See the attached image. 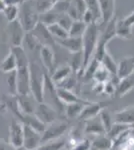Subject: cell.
<instances>
[{"label": "cell", "instance_id": "cell-48", "mask_svg": "<svg viewBox=\"0 0 134 150\" xmlns=\"http://www.w3.org/2000/svg\"><path fill=\"white\" fill-rule=\"evenodd\" d=\"M53 1H54L55 3H56V2H58V1H61V0H53Z\"/></svg>", "mask_w": 134, "mask_h": 150}, {"label": "cell", "instance_id": "cell-40", "mask_svg": "<svg viewBox=\"0 0 134 150\" xmlns=\"http://www.w3.org/2000/svg\"><path fill=\"white\" fill-rule=\"evenodd\" d=\"M81 20L86 24V25H89L91 23H96V19H95L94 15L92 14V12L87 9L86 11L84 12L83 16H82Z\"/></svg>", "mask_w": 134, "mask_h": 150}, {"label": "cell", "instance_id": "cell-47", "mask_svg": "<svg viewBox=\"0 0 134 150\" xmlns=\"http://www.w3.org/2000/svg\"><path fill=\"white\" fill-rule=\"evenodd\" d=\"M16 150H25V149H24L23 147H19V148H17Z\"/></svg>", "mask_w": 134, "mask_h": 150}, {"label": "cell", "instance_id": "cell-27", "mask_svg": "<svg viewBox=\"0 0 134 150\" xmlns=\"http://www.w3.org/2000/svg\"><path fill=\"white\" fill-rule=\"evenodd\" d=\"M65 149H66V139H63L61 137L59 139L52 140V141L41 144L37 150H65Z\"/></svg>", "mask_w": 134, "mask_h": 150}, {"label": "cell", "instance_id": "cell-29", "mask_svg": "<svg viewBox=\"0 0 134 150\" xmlns=\"http://www.w3.org/2000/svg\"><path fill=\"white\" fill-rule=\"evenodd\" d=\"M87 25L82 20H76L73 21L71 27L68 30V34L72 37H82L84 34L85 30H86Z\"/></svg>", "mask_w": 134, "mask_h": 150}, {"label": "cell", "instance_id": "cell-39", "mask_svg": "<svg viewBox=\"0 0 134 150\" xmlns=\"http://www.w3.org/2000/svg\"><path fill=\"white\" fill-rule=\"evenodd\" d=\"M91 141L88 139H81L72 150H91Z\"/></svg>", "mask_w": 134, "mask_h": 150}, {"label": "cell", "instance_id": "cell-25", "mask_svg": "<svg viewBox=\"0 0 134 150\" xmlns=\"http://www.w3.org/2000/svg\"><path fill=\"white\" fill-rule=\"evenodd\" d=\"M69 66L73 73L76 74L77 77H78L79 74L81 73L82 66H83V56H82L81 51L76 53H71Z\"/></svg>", "mask_w": 134, "mask_h": 150}, {"label": "cell", "instance_id": "cell-20", "mask_svg": "<svg viewBox=\"0 0 134 150\" xmlns=\"http://www.w3.org/2000/svg\"><path fill=\"white\" fill-rule=\"evenodd\" d=\"M134 88V79L131 76L127 78L120 79L115 86V93L114 95L118 97H123L128 94Z\"/></svg>", "mask_w": 134, "mask_h": 150}, {"label": "cell", "instance_id": "cell-33", "mask_svg": "<svg viewBox=\"0 0 134 150\" xmlns=\"http://www.w3.org/2000/svg\"><path fill=\"white\" fill-rule=\"evenodd\" d=\"M111 75L107 70L102 66V64L100 63V65L98 66V68L95 71V73L92 77V79H94L95 82L97 83H105L106 81H108L110 79Z\"/></svg>", "mask_w": 134, "mask_h": 150}, {"label": "cell", "instance_id": "cell-41", "mask_svg": "<svg viewBox=\"0 0 134 150\" xmlns=\"http://www.w3.org/2000/svg\"><path fill=\"white\" fill-rule=\"evenodd\" d=\"M103 93H106L107 95H114V93H115V84L110 79L104 83Z\"/></svg>", "mask_w": 134, "mask_h": 150}, {"label": "cell", "instance_id": "cell-50", "mask_svg": "<svg viewBox=\"0 0 134 150\" xmlns=\"http://www.w3.org/2000/svg\"><path fill=\"white\" fill-rule=\"evenodd\" d=\"M65 150H67V149H65Z\"/></svg>", "mask_w": 134, "mask_h": 150}, {"label": "cell", "instance_id": "cell-35", "mask_svg": "<svg viewBox=\"0 0 134 150\" xmlns=\"http://www.w3.org/2000/svg\"><path fill=\"white\" fill-rule=\"evenodd\" d=\"M3 14L5 16L7 22H13V21L18 19L19 6H6L3 10Z\"/></svg>", "mask_w": 134, "mask_h": 150}, {"label": "cell", "instance_id": "cell-42", "mask_svg": "<svg viewBox=\"0 0 134 150\" xmlns=\"http://www.w3.org/2000/svg\"><path fill=\"white\" fill-rule=\"evenodd\" d=\"M121 20H122V22L125 24L126 26L132 28L134 26V11H132L130 14H128L127 16H125V17L123 19H121Z\"/></svg>", "mask_w": 134, "mask_h": 150}, {"label": "cell", "instance_id": "cell-6", "mask_svg": "<svg viewBox=\"0 0 134 150\" xmlns=\"http://www.w3.org/2000/svg\"><path fill=\"white\" fill-rule=\"evenodd\" d=\"M41 145V133L23 124V144L25 150H37Z\"/></svg>", "mask_w": 134, "mask_h": 150}, {"label": "cell", "instance_id": "cell-46", "mask_svg": "<svg viewBox=\"0 0 134 150\" xmlns=\"http://www.w3.org/2000/svg\"><path fill=\"white\" fill-rule=\"evenodd\" d=\"M5 7L6 5H5V3H4V1L3 0H0V12H3Z\"/></svg>", "mask_w": 134, "mask_h": 150}, {"label": "cell", "instance_id": "cell-45", "mask_svg": "<svg viewBox=\"0 0 134 150\" xmlns=\"http://www.w3.org/2000/svg\"><path fill=\"white\" fill-rule=\"evenodd\" d=\"M6 6H20L23 0H3Z\"/></svg>", "mask_w": 134, "mask_h": 150}, {"label": "cell", "instance_id": "cell-12", "mask_svg": "<svg viewBox=\"0 0 134 150\" xmlns=\"http://www.w3.org/2000/svg\"><path fill=\"white\" fill-rule=\"evenodd\" d=\"M39 56L42 62L43 67L48 71V74H51L54 70L55 64V54L54 50L50 46H41L39 49Z\"/></svg>", "mask_w": 134, "mask_h": 150}, {"label": "cell", "instance_id": "cell-5", "mask_svg": "<svg viewBox=\"0 0 134 150\" xmlns=\"http://www.w3.org/2000/svg\"><path fill=\"white\" fill-rule=\"evenodd\" d=\"M6 33H7V38L10 43V48L13 47H18L22 45L23 39L25 37V30L23 29L22 25L19 22V20L13 21L7 24L6 28Z\"/></svg>", "mask_w": 134, "mask_h": 150}, {"label": "cell", "instance_id": "cell-34", "mask_svg": "<svg viewBox=\"0 0 134 150\" xmlns=\"http://www.w3.org/2000/svg\"><path fill=\"white\" fill-rule=\"evenodd\" d=\"M131 29L132 28L126 26L125 24L122 22V20L116 21L115 31H116V36H118V37L124 38V39H129V37L132 34Z\"/></svg>", "mask_w": 134, "mask_h": 150}, {"label": "cell", "instance_id": "cell-44", "mask_svg": "<svg viewBox=\"0 0 134 150\" xmlns=\"http://www.w3.org/2000/svg\"><path fill=\"white\" fill-rule=\"evenodd\" d=\"M103 88H104V83H97V82H95V84L93 85V87H92L93 91L96 94L103 93Z\"/></svg>", "mask_w": 134, "mask_h": 150}, {"label": "cell", "instance_id": "cell-23", "mask_svg": "<svg viewBox=\"0 0 134 150\" xmlns=\"http://www.w3.org/2000/svg\"><path fill=\"white\" fill-rule=\"evenodd\" d=\"M0 70L5 74L16 70L15 55H14V53L11 49H9V52L7 53V55L3 58V60L0 63Z\"/></svg>", "mask_w": 134, "mask_h": 150}, {"label": "cell", "instance_id": "cell-4", "mask_svg": "<svg viewBox=\"0 0 134 150\" xmlns=\"http://www.w3.org/2000/svg\"><path fill=\"white\" fill-rule=\"evenodd\" d=\"M69 124L65 121H56L46 125L44 131L41 134V144L61 138L67 132Z\"/></svg>", "mask_w": 134, "mask_h": 150}, {"label": "cell", "instance_id": "cell-8", "mask_svg": "<svg viewBox=\"0 0 134 150\" xmlns=\"http://www.w3.org/2000/svg\"><path fill=\"white\" fill-rule=\"evenodd\" d=\"M30 33L34 36V38L39 42V44L41 46H44L45 45V46L53 47L54 45H56L54 38H53L49 33L47 26H45L43 23L38 22L36 24L35 27L30 31Z\"/></svg>", "mask_w": 134, "mask_h": 150}, {"label": "cell", "instance_id": "cell-49", "mask_svg": "<svg viewBox=\"0 0 134 150\" xmlns=\"http://www.w3.org/2000/svg\"><path fill=\"white\" fill-rule=\"evenodd\" d=\"M23 1H27V0H23Z\"/></svg>", "mask_w": 134, "mask_h": 150}, {"label": "cell", "instance_id": "cell-22", "mask_svg": "<svg viewBox=\"0 0 134 150\" xmlns=\"http://www.w3.org/2000/svg\"><path fill=\"white\" fill-rule=\"evenodd\" d=\"M134 128L133 126H130V125H126V124H122V123H117V122H113L111 125V127L109 128V130L107 131L105 134L110 138L112 141H114L116 138H118L121 134L125 133L128 130Z\"/></svg>", "mask_w": 134, "mask_h": 150}, {"label": "cell", "instance_id": "cell-30", "mask_svg": "<svg viewBox=\"0 0 134 150\" xmlns=\"http://www.w3.org/2000/svg\"><path fill=\"white\" fill-rule=\"evenodd\" d=\"M6 77V84L7 89H8V94L11 96L17 95V76H16V70L12 72L7 73Z\"/></svg>", "mask_w": 134, "mask_h": 150}, {"label": "cell", "instance_id": "cell-43", "mask_svg": "<svg viewBox=\"0 0 134 150\" xmlns=\"http://www.w3.org/2000/svg\"><path fill=\"white\" fill-rule=\"evenodd\" d=\"M17 148L11 145L8 141H5L3 139H0V150H16Z\"/></svg>", "mask_w": 134, "mask_h": 150}, {"label": "cell", "instance_id": "cell-37", "mask_svg": "<svg viewBox=\"0 0 134 150\" xmlns=\"http://www.w3.org/2000/svg\"><path fill=\"white\" fill-rule=\"evenodd\" d=\"M99 117H100V120H101L102 124H103L104 129H105V133H106L109 130V128L111 127L112 123H113V120H112V118H111L110 114L108 113V111H106V108L99 113Z\"/></svg>", "mask_w": 134, "mask_h": 150}, {"label": "cell", "instance_id": "cell-1", "mask_svg": "<svg viewBox=\"0 0 134 150\" xmlns=\"http://www.w3.org/2000/svg\"><path fill=\"white\" fill-rule=\"evenodd\" d=\"M99 37L98 25L96 23H91L87 25L84 34L82 35V56H83V66H82L81 73L78 77H81L84 72L85 67L89 63L90 60L93 58L95 48L97 45V40Z\"/></svg>", "mask_w": 134, "mask_h": 150}, {"label": "cell", "instance_id": "cell-13", "mask_svg": "<svg viewBox=\"0 0 134 150\" xmlns=\"http://www.w3.org/2000/svg\"><path fill=\"white\" fill-rule=\"evenodd\" d=\"M56 95H57L60 103L64 106L75 102H89V101L84 100L79 96H77V94L73 92L72 90H68V89L62 88V87H56Z\"/></svg>", "mask_w": 134, "mask_h": 150}, {"label": "cell", "instance_id": "cell-28", "mask_svg": "<svg viewBox=\"0 0 134 150\" xmlns=\"http://www.w3.org/2000/svg\"><path fill=\"white\" fill-rule=\"evenodd\" d=\"M47 28H48V31H49L51 36L54 38V40L64 39V38H66L69 36V34H68V31L65 30L64 28H62L58 23L51 24V25L47 26Z\"/></svg>", "mask_w": 134, "mask_h": 150}, {"label": "cell", "instance_id": "cell-24", "mask_svg": "<svg viewBox=\"0 0 134 150\" xmlns=\"http://www.w3.org/2000/svg\"><path fill=\"white\" fill-rule=\"evenodd\" d=\"M112 145H113V141L106 134L98 135L91 142L92 148L98 149V150H111Z\"/></svg>", "mask_w": 134, "mask_h": 150}, {"label": "cell", "instance_id": "cell-2", "mask_svg": "<svg viewBox=\"0 0 134 150\" xmlns=\"http://www.w3.org/2000/svg\"><path fill=\"white\" fill-rule=\"evenodd\" d=\"M45 74L42 67L37 62L29 60V88L30 94L38 103L43 102V89H44Z\"/></svg>", "mask_w": 134, "mask_h": 150}, {"label": "cell", "instance_id": "cell-17", "mask_svg": "<svg viewBox=\"0 0 134 150\" xmlns=\"http://www.w3.org/2000/svg\"><path fill=\"white\" fill-rule=\"evenodd\" d=\"M113 122L122 123L134 127V105L127 106L123 109L117 111L114 114Z\"/></svg>", "mask_w": 134, "mask_h": 150}, {"label": "cell", "instance_id": "cell-15", "mask_svg": "<svg viewBox=\"0 0 134 150\" xmlns=\"http://www.w3.org/2000/svg\"><path fill=\"white\" fill-rule=\"evenodd\" d=\"M134 72V56L124 57L117 64V77L119 79L127 78Z\"/></svg>", "mask_w": 134, "mask_h": 150}, {"label": "cell", "instance_id": "cell-21", "mask_svg": "<svg viewBox=\"0 0 134 150\" xmlns=\"http://www.w3.org/2000/svg\"><path fill=\"white\" fill-rule=\"evenodd\" d=\"M91 102V101H90ZM90 102H75L71 104H67L64 106V113L68 119H74L78 118L81 114L83 107Z\"/></svg>", "mask_w": 134, "mask_h": 150}, {"label": "cell", "instance_id": "cell-3", "mask_svg": "<svg viewBox=\"0 0 134 150\" xmlns=\"http://www.w3.org/2000/svg\"><path fill=\"white\" fill-rule=\"evenodd\" d=\"M39 16L40 15L37 13L34 6L33 0L23 1L19 6L18 20L26 33L30 32L36 26V24L39 22Z\"/></svg>", "mask_w": 134, "mask_h": 150}, {"label": "cell", "instance_id": "cell-9", "mask_svg": "<svg viewBox=\"0 0 134 150\" xmlns=\"http://www.w3.org/2000/svg\"><path fill=\"white\" fill-rule=\"evenodd\" d=\"M99 10H100V20L98 22L99 26H106L112 19L115 13V0H98Z\"/></svg>", "mask_w": 134, "mask_h": 150}, {"label": "cell", "instance_id": "cell-38", "mask_svg": "<svg viewBox=\"0 0 134 150\" xmlns=\"http://www.w3.org/2000/svg\"><path fill=\"white\" fill-rule=\"evenodd\" d=\"M56 23H58L62 28H64L65 30L68 31V30H69V28L71 27V25L73 23V20L67 15L66 13H64V14H62V15L59 16V18H58V20H57V22H56Z\"/></svg>", "mask_w": 134, "mask_h": 150}, {"label": "cell", "instance_id": "cell-32", "mask_svg": "<svg viewBox=\"0 0 134 150\" xmlns=\"http://www.w3.org/2000/svg\"><path fill=\"white\" fill-rule=\"evenodd\" d=\"M100 65V62L98 61L97 59H95L93 57L91 60L89 61V63L87 64V66L85 67L84 72L82 74V78H84L85 80H89V79H92L93 75L95 73V71L98 68V66Z\"/></svg>", "mask_w": 134, "mask_h": 150}, {"label": "cell", "instance_id": "cell-26", "mask_svg": "<svg viewBox=\"0 0 134 150\" xmlns=\"http://www.w3.org/2000/svg\"><path fill=\"white\" fill-rule=\"evenodd\" d=\"M100 63L102 64V66L105 68L107 71L110 73L111 76H117V63L115 62V60L113 59V57L107 51L104 56L102 57Z\"/></svg>", "mask_w": 134, "mask_h": 150}, {"label": "cell", "instance_id": "cell-7", "mask_svg": "<svg viewBox=\"0 0 134 150\" xmlns=\"http://www.w3.org/2000/svg\"><path fill=\"white\" fill-rule=\"evenodd\" d=\"M34 115L37 117L38 120H40L43 124L48 125L50 123L54 122L57 120V111H56L52 106L45 102L38 103L34 110Z\"/></svg>", "mask_w": 134, "mask_h": 150}, {"label": "cell", "instance_id": "cell-36", "mask_svg": "<svg viewBox=\"0 0 134 150\" xmlns=\"http://www.w3.org/2000/svg\"><path fill=\"white\" fill-rule=\"evenodd\" d=\"M86 7L88 10L92 12L96 19V24H98L100 20V10H99V1L98 0H84Z\"/></svg>", "mask_w": 134, "mask_h": 150}, {"label": "cell", "instance_id": "cell-31", "mask_svg": "<svg viewBox=\"0 0 134 150\" xmlns=\"http://www.w3.org/2000/svg\"><path fill=\"white\" fill-rule=\"evenodd\" d=\"M33 1L36 11H37V13L39 15L46 13L50 9H52L55 4V2L53 0H33Z\"/></svg>", "mask_w": 134, "mask_h": 150}, {"label": "cell", "instance_id": "cell-10", "mask_svg": "<svg viewBox=\"0 0 134 150\" xmlns=\"http://www.w3.org/2000/svg\"><path fill=\"white\" fill-rule=\"evenodd\" d=\"M8 142L15 148L22 147L23 144V124L15 118L11 120L9 125V140Z\"/></svg>", "mask_w": 134, "mask_h": 150}, {"label": "cell", "instance_id": "cell-11", "mask_svg": "<svg viewBox=\"0 0 134 150\" xmlns=\"http://www.w3.org/2000/svg\"><path fill=\"white\" fill-rule=\"evenodd\" d=\"M16 103L18 109L26 114H33L38 102L34 99V97L29 94H24V95H16Z\"/></svg>", "mask_w": 134, "mask_h": 150}, {"label": "cell", "instance_id": "cell-18", "mask_svg": "<svg viewBox=\"0 0 134 150\" xmlns=\"http://www.w3.org/2000/svg\"><path fill=\"white\" fill-rule=\"evenodd\" d=\"M73 73L69 65H60V66L56 67L53 70V72L50 74V78L53 83L56 86L60 85L62 82H64L68 77Z\"/></svg>", "mask_w": 134, "mask_h": 150}, {"label": "cell", "instance_id": "cell-16", "mask_svg": "<svg viewBox=\"0 0 134 150\" xmlns=\"http://www.w3.org/2000/svg\"><path fill=\"white\" fill-rule=\"evenodd\" d=\"M56 44L63 47L71 53L80 52L82 50V37H72L68 36L64 39L55 40Z\"/></svg>", "mask_w": 134, "mask_h": 150}, {"label": "cell", "instance_id": "cell-14", "mask_svg": "<svg viewBox=\"0 0 134 150\" xmlns=\"http://www.w3.org/2000/svg\"><path fill=\"white\" fill-rule=\"evenodd\" d=\"M105 108L106 105H104V104L100 102H90L89 104H87V105H85L83 107V110H82L81 114H80L78 118L85 122L87 120L91 119V118L98 116L99 113L103 109H105Z\"/></svg>", "mask_w": 134, "mask_h": 150}, {"label": "cell", "instance_id": "cell-19", "mask_svg": "<svg viewBox=\"0 0 134 150\" xmlns=\"http://www.w3.org/2000/svg\"><path fill=\"white\" fill-rule=\"evenodd\" d=\"M84 132L86 133V134H92V135H95V136L105 134V129H104V126H103V124H102L99 115L87 120V121H85Z\"/></svg>", "mask_w": 134, "mask_h": 150}]
</instances>
